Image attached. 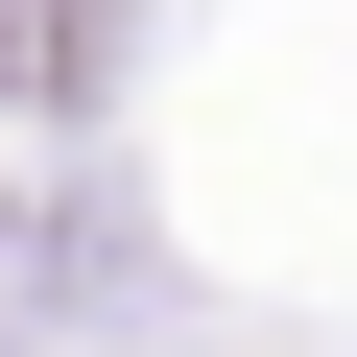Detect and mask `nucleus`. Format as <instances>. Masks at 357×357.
<instances>
[{
    "label": "nucleus",
    "instance_id": "nucleus-1",
    "mask_svg": "<svg viewBox=\"0 0 357 357\" xmlns=\"http://www.w3.org/2000/svg\"><path fill=\"white\" fill-rule=\"evenodd\" d=\"M72 72V0H0V96H48Z\"/></svg>",
    "mask_w": 357,
    "mask_h": 357
}]
</instances>
